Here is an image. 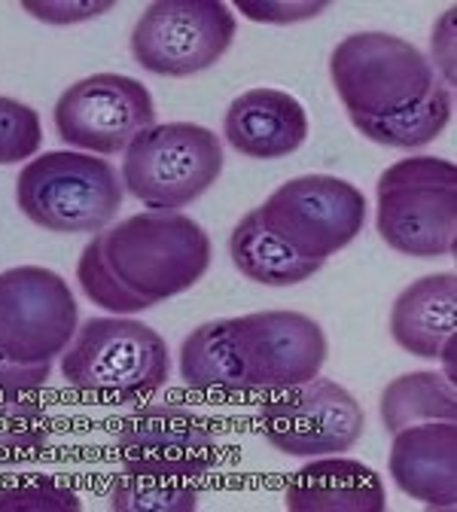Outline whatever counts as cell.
I'll use <instances>...</instances> for the list:
<instances>
[{"mask_svg":"<svg viewBox=\"0 0 457 512\" xmlns=\"http://www.w3.org/2000/svg\"><path fill=\"white\" fill-rule=\"evenodd\" d=\"M333 89L357 132L390 150H421L451 122L454 95L427 55L387 31H360L333 46Z\"/></svg>","mask_w":457,"mask_h":512,"instance_id":"obj_1","label":"cell"},{"mask_svg":"<svg viewBox=\"0 0 457 512\" xmlns=\"http://www.w3.org/2000/svg\"><path fill=\"white\" fill-rule=\"evenodd\" d=\"M211 235L186 214L144 211L89 238L77 281L110 314H138L192 290L211 269Z\"/></svg>","mask_w":457,"mask_h":512,"instance_id":"obj_2","label":"cell"},{"mask_svg":"<svg viewBox=\"0 0 457 512\" xmlns=\"http://www.w3.org/2000/svg\"><path fill=\"white\" fill-rule=\"evenodd\" d=\"M180 378L195 391H290L320 375L330 342L302 311H253L208 320L180 342Z\"/></svg>","mask_w":457,"mask_h":512,"instance_id":"obj_3","label":"cell"},{"mask_svg":"<svg viewBox=\"0 0 457 512\" xmlns=\"http://www.w3.org/2000/svg\"><path fill=\"white\" fill-rule=\"evenodd\" d=\"M61 378L107 406L141 403L171 378V351L141 320L89 317L61 351Z\"/></svg>","mask_w":457,"mask_h":512,"instance_id":"obj_4","label":"cell"},{"mask_svg":"<svg viewBox=\"0 0 457 512\" xmlns=\"http://www.w3.org/2000/svg\"><path fill=\"white\" fill-rule=\"evenodd\" d=\"M375 229L403 256H454L457 165L439 156H409L384 168L375 183Z\"/></svg>","mask_w":457,"mask_h":512,"instance_id":"obj_5","label":"cell"},{"mask_svg":"<svg viewBox=\"0 0 457 512\" xmlns=\"http://www.w3.org/2000/svg\"><path fill=\"white\" fill-rule=\"evenodd\" d=\"M122 180L107 159L49 150L16 177V202L22 214L58 235H95L110 226L122 208Z\"/></svg>","mask_w":457,"mask_h":512,"instance_id":"obj_6","label":"cell"},{"mask_svg":"<svg viewBox=\"0 0 457 512\" xmlns=\"http://www.w3.org/2000/svg\"><path fill=\"white\" fill-rule=\"evenodd\" d=\"M226 165L220 135L195 122L150 125L122 153V189L150 211L199 202Z\"/></svg>","mask_w":457,"mask_h":512,"instance_id":"obj_7","label":"cell"},{"mask_svg":"<svg viewBox=\"0 0 457 512\" xmlns=\"http://www.w3.org/2000/svg\"><path fill=\"white\" fill-rule=\"evenodd\" d=\"M235 13L223 0H156L132 28V55L156 77H195L229 52Z\"/></svg>","mask_w":457,"mask_h":512,"instance_id":"obj_8","label":"cell"},{"mask_svg":"<svg viewBox=\"0 0 457 512\" xmlns=\"http://www.w3.org/2000/svg\"><path fill=\"white\" fill-rule=\"evenodd\" d=\"M80 327L74 290L58 272L16 266L0 272V360L52 363Z\"/></svg>","mask_w":457,"mask_h":512,"instance_id":"obj_9","label":"cell"},{"mask_svg":"<svg viewBox=\"0 0 457 512\" xmlns=\"http://www.w3.org/2000/svg\"><path fill=\"white\" fill-rule=\"evenodd\" d=\"M259 430L287 458H326L351 452L366 430V415L348 388L317 375L263 403Z\"/></svg>","mask_w":457,"mask_h":512,"instance_id":"obj_10","label":"cell"},{"mask_svg":"<svg viewBox=\"0 0 457 512\" xmlns=\"http://www.w3.org/2000/svg\"><path fill=\"white\" fill-rule=\"evenodd\" d=\"M52 122L71 150L119 156L144 128L156 125V101L135 77L92 74L58 95Z\"/></svg>","mask_w":457,"mask_h":512,"instance_id":"obj_11","label":"cell"},{"mask_svg":"<svg viewBox=\"0 0 457 512\" xmlns=\"http://www.w3.org/2000/svg\"><path fill=\"white\" fill-rule=\"evenodd\" d=\"M263 217L311 260L326 263L366 226V196L333 174H302L259 205Z\"/></svg>","mask_w":457,"mask_h":512,"instance_id":"obj_12","label":"cell"},{"mask_svg":"<svg viewBox=\"0 0 457 512\" xmlns=\"http://www.w3.org/2000/svg\"><path fill=\"white\" fill-rule=\"evenodd\" d=\"M116 448L125 473L199 479L214 470L220 439L202 415L180 406H147L119 424Z\"/></svg>","mask_w":457,"mask_h":512,"instance_id":"obj_13","label":"cell"},{"mask_svg":"<svg viewBox=\"0 0 457 512\" xmlns=\"http://www.w3.org/2000/svg\"><path fill=\"white\" fill-rule=\"evenodd\" d=\"M387 470L394 485L430 509L457 506V424H415L390 439Z\"/></svg>","mask_w":457,"mask_h":512,"instance_id":"obj_14","label":"cell"},{"mask_svg":"<svg viewBox=\"0 0 457 512\" xmlns=\"http://www.w3.org/2000/svg\"><path fill=\"white\" fill-rule=\"evenodd\" d=\"M226 144L259 162L293 156L308 138V113L299 98L281 89H250L238 95L223 116Z\"/></svg>","mask_w":457,"mask_h":512,"instance_id":"obj_15","label":"cell"},{"mask_svg":"<svg viewBox=\"0 0 457 512\" xmlns=\"http://www.w3.org/2000/svg\"><path fill=\"white\" fill-rule=\"evenodd\" d=\"M290 512H384L387 491L381 476L345 455L311 458L284 491Z\"/></svg>","mask_w":457,"mask_h":512,"instance_id":"obj_16","label":"cell"},{"mask_svg":"<svg viewBox=\"0 0 457 512\" xmlns=\"http://www.w3.org/2000/svg\"><path fill=\"white\" fill-rule=\"evenodd\" d=\"M457 330V278L454 272L424 275L412 281L390 308V336L424 360H439V351Z\"/></svg>","mask_w":457,"mask_h":512,"instance_id":"obj_17","label":"cell"},{"mask_svg":"<svg viewBox=\"0 0 457 512\" xmlns=\"http://www.w3.org/2000/svg\"><path fill=\"white\" fill-rule=\"evenodd\" d=\"M229 256L247 281L263 287H296L323 269L320 260L293 247L259 208L247 211L229 232Z\"/></svg>","mask_w":457,"mask_h":512,"instance_id":"obj_18","label":"cell"},{"mask_svg":"<svg viewBox=\"0 0 457 512\" xmlns=\"http://www.w3.org/2000/svg\"><path fill=\"white\" fill-rule=\"evenodd\" d=\"M378 412H381V424L387 433H397L415 424H436V421L457 424L454 381H448L442 372H433V369L406 372L390 384H384Z\"/></svg>","mask_w":457,"mask_h":512,"instance_id":"obj_19","label":"cell"},{"mask_svg":"<svg viewBox=\"0 0 457 512\" xmlns=\"http://www.w3.org/2000/svg\"><path fill=\"white\" fill-rule=\"evenodd\" d=\"M113 512H195L202 494L186 479H156L125 473L110 482L107 491Z\"/></svg>","mask_w":457,"mask_h":512,"instance_id":"obj_20","label":"cell"},{"mask_svg":"<svg viewBox=\"0 0 457 512\" xmlns=\"http://www.w3.org/2000/svg\"><path fill=\"white\" fill-rule=\"evenodd\" d=\"M34 394H0V461L37 455L49 442L46 412Z\"/></svg>","mask_w":457,"mask_h":512,"instance_id":"obj_21","label":"cell"},{"mask_svg":"<svg viewBox=\"0 0 457 512\" xmlns=\"http://www.w3.org/2000/svg\"><path fill=\"white\" fill-rule=\"evenodd\" d=\"M80 494L52 476H28L0 485V512H80Z\"/></svg>","mask_w":457,"mask_h":512,"instance_id":"obj_22","label":"cell"},{"mask_svg":"<svg viewBox=\"0 0 457 512\" xmlns=\"http://www.w3.org/2000/svg\"><path fill=\"white\" fill-rule=\"evenodd\" d=\"M43 144V125L31 104L0 95V165L31 159Z\"/></svg>","mask_w":457,"mask_h":512,"instance_id":"obj_23","label":"cell"},{"mask_svg":"<svg viewBox=\"0 0 457 512\" xmlns=\"http://www.w3.org/2000/svg\"><path fill=\"white\" fill-rule=\"evenodd\" d=\"M238 10L253 22L269 25H293L305 19H317L330 10L326 0H238Z\"/></svg>","mask_w":457,"mask_h":512,"instance_id":"obj_24","label":"cell"},{"mask_svg":"<svg viewBox=\"0 0 457 512\" xmlns=\"http://www.w3.org/2000/svg\"><path fill=\"white\" fill-rule=\"evenodd\" d=\"M113 7H116L113 0H86V4H80V0H22V10L46 25L89 22V19L110 13Z\"/></svg>","mask_w":457,"mask_h":512,"instance_id":"obj_25","label":"cell"},{"mask_svg":"<svg viewBox=\"0 0 457 512\" xmlns=\"http://www.w3.org/2000/svg\"><path fill=\"white\" fill-rule=\"evenodd\" d=\"M52 363H13L0 360V394H37L46 388Z\"/></svg>","mask_w":457,"mask_h":512,"instance_id":"obj_26","label":"cell"},{"mask_svg":"<svg viewBox=\"0 0 457 512\" xmlns=\"http://www.w3.org/2000/svg\"><path fill=\"white\" fill-rule=\"evenodd\" d=\"M433 71L439 74V80L454 89V7L442 13V19H436L433 25V37H430V58Z\"/></svg>","mask_w":457,"mask_h":512,"instance_id":"obj_27","label":"cell"}]
</instances>
